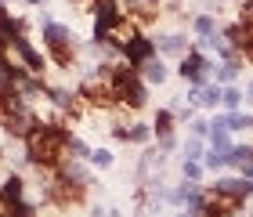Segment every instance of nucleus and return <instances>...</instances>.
Instances as JSON below:
<instances>
[{
	"mask_svg": "<svg viewBox=\"0 0 253 217\" xmlns=\"http://www.w3.org/2000/svg\"><path fill=\"white\" fill-rule=\"evenodd\" d=\"M90 163H94V167H112V152L98 148V152H90Z\"/></svg>",
	"mask_w": 253,
	"mask_h": 217,
	"instance_id": "dca6fc26",
	"label": "nucleus"
},
{
	"mask_svg": "<svg viewBox=\"0 0 253 217\" xmlns=\"http://www.w3.org/2000/svg\"><path fill=\"white\" fill-rule=\"evenodd\" d=\"M221 94H224V90L217 87V84H203V87H199V105H210V109H213L217 101H221Z\"/></svg>",
	"mask_w": 253,
	"mask_h": 217,
	"instance_id": "423d86ee",
	"label": "nucleus"
},
{
	"mask_svg": "<svg viewBox=\"0 0 253 217\" xmlns=\"http://www.w3.org/2000/svg\"><path fill=\"white\" fill-rule=\"evenodd\" d=\"M4 4H7V0H4Z\"/></svg>",
	"mask_w": 253,
	"mask_h": 217,
	"instance_id": "5701e85b",
	"label": "nucleus"
},
{
	"mask_svg": "<svg viewBox=\"0 0 253 217\" xmlns=\"http://www.w3.org/2000/svg\"><path fill=\"white\" fill-rule=\"evenodd\" d=\"M195 33H199V37H206V40H210L213 33H217V26H213V18H210V15H199V18H195Z\"/></svg>",
	"mask_w": 253,
	"mask_h": 217,
	"instance_id": "f8f14e48",
	"label": "nucleus"
},
{
	"mask_svg": "<svg viewBox=\"0 0 253 217\" xmlns=\"http://www.w3.org/2000/svg\"><path fill=\"white\" fill-rule=\"evenodd\" d=\"M235 73H239V62H224V65H217V87H221V84H232Z\"/></svg>",
	"mask_w": 253,
	"mask_h": 217,
	"instance_id": "1a4fd4ad",
	"label": "nucleus"
},
{
	"mask_svg": "<svg viewBox=\"0 0 253 217\" xmlns=\"http://www.w3.org/2000/svg\"><path fill=\"white\" fill-rule=\"evenodd\" d=\"M192 134H195V138H199V134H206V123H203V120H195V123H192Z\"/></svg>",
	"mask_w": 253,
	"mask_h": 217,
	"instance_id": "6ab92c4d",
	"label": "nucleus"
},
{
	"mask_svg": "<svg viewBox=\"0 0 253 217\" xmlns=\"http://www.w3.org/2000/svg\"><path fill=\"white\" fill-rule=\"evenodd\" d=\"M250 98H253V87H250Z\"/></svg>",
	"mask_w": 253,
	"mask_h": 217,
	"instance_id": "4be33fe9",
	"label": "nucleus"
},
{
	"mask_svg": "<svg viewBox=\"0 0 253 217\" xmlns=\"http://www.w3.org/2000/svg\"><path fill=\"white\" fill-rule=\"evenodd\" d=\"M206 167H210V170L228 167V152H221V148H210V152H206Z\"/></svg>",
	"mask_w": 253,
	"mask_h": 217,
	"instance_id": "ddd939ff",
	"label": "nucleus"
},
{
	"mask_svg": "<svg viewBox=\"0 0 253 217\" xmlns=\"http://www.w3.org/2000/svg\"><path fill=\"white\" fill-rule=\"evenodd\" d=\"M221 101L228 109H239V101H243V90L239 87H224V94H221Z\"/></svg>",
	"mask_w": 253,
	"mask_h": 217,
	"instance_id": "2eb2a0df",
	"label": "nucleus"
},
{
	"mask_svg": "<svg viewBox=\"0 0 253 217\" xmlns=\"http://www.w3.org/2000/svg\"><path fill=\"white\" fill-rule=\"evenodd\" d=\"M253 127V116H246V112H232L228 116V130H250Z\"/></svg>",
	"mask_w": 253,
	"mask_h": 217,
	"instance_id": "9b49d317",
	"label": "nucleus"
},
{
	"mask_svg": "<svg viewBox=\"0 0 253 217\" xmlns=\"http://www.w3.org/2000/svg\"><path fill=\"white\" fill-rule=\"evenodd\" d=\"M199 156H203V145H199V141H185V159L199 163Z\"/></svg>",
	"mask_w": 253,
	"mask_h": 217,
	"instance_id": "f3484780",
	"label": "nucleus"
},
{
	"mask_svg": "<svg viewBox=\"0 0 253 217\" xmlns=\"http://www.w3.org/2000/svg\"><path fill=\"white\" fill-rule=\"evenodd\" d=\"M29 4H43V0H29Z\"/></svg>",
	"mask_w": 253,
	"mask_h": 217,
	"instance_id": "412c9836",
	"label": "nucleus"
},
{
	"mask_svg": "<svg viewBox=\"0 0 253 217\" xmlns=\"http://www.w3.org/2000/svg\"><path fill=\"white\" fill-rule=\"evenodd\" d=\"M185 174H188V181H195V177L203 174V167H199V163H192V159H185Z\"/></svg>",
	"mask_w": 253,
	"mask_h": 217,
	"instance_id": "a211bd4d",
	"label": "nucleus"
},
{
	"mask_svg": "<svg viewBox=\"0 0 253 217\" xmlns=\"http://www.w3.org/2000/svg\"><path fill=\"white\" fill-rule=\"evenodd\" d=\"M43 40H47V47L54 54V62L58 65H69V58H73V29L58 26V22H51V26H43Z\"/></svg>",
	"mask_w": 253,
	"mask_h": 217,
	"instance_id": "f257e3e1",
	"label": "nucleus"
},
{
	"mask_svg": "<svg viewBox=\"0 0 253 217\" xmlns=\"http://www.w3.org/2000/svg\"><path fill=\"white\" fill-rule=\"evenodd\" d=\"M159 47H163L167 54H181V51H185V43H181V37H177V33H167V37L159 40Z\"/></svg>",
	"mask_w": 253,
	"mask_h": 217,
	"instance_id": "9d476101",
	"label": "nucleus"
},
{
	"mask_svg": "<svg viewBox=\"0 0 253 217\" xmlns=\"http://www.w3.org/2000/svg\"><path fill=\"white\" fill-rule=\"evenodd\" d=\"M206 69H210V65H206V58H203L199 51H192L188 58H181V76H188L195 87L206 84Z\"/></svg>",
	"mask_w": 253,
	"mask_h": 217,
	"instance_id": "f03ea898",
	"label": "nucleus"
},
{
	"mask_svg": "<svg viewBox=\"0 0 253 217\" xmlns=\"http://www.w3.org/2000/svg\"><path fill=\"white\" fill-rule=\"evenodd\" d=\"M0 196H4L7 203H18V199H22V177L11 174V177L4 181V188H0Z\"/></svg>",
	"mask_w": 253,
	"mask_h": 217,
	"instance_id": "0eeeda50",
	"label": "nucleus"
},
{
	"mask_svg": "<svg viewBox=\"0 0 253 217\" xmlns=\"http://www.w3.org/2000/svg\"><path fill=\"white\" fill-rule=\"evenodd\" d=\"M141 69H145V80H148V84H163V80H167V65L159 62V58H148Z\"/></svg>",
	"mask_w": 253,
	"mask_h": 217,
	"instance_id": "39448f33",
	"label": "nucleus"
},
{
	"mask_svg": "<svg viewBox=\"0 0 253 217\" xmlns=\"http://www.w3.org/2000/svg\"><path fill=\"white\" fill-rule=\"evenodd\" d=\"M152 47H156L152 40H145V37H134V40L123 47V54H126V62H130V65H145L148 58H152Z\"/></svg>",
	"mask_w": 253,
	"mask_h": 217,
	"instance_id": "20e7f679",
	"label": "nucleus"
},
{
	"mask_svg": "<svg viewBox=\"0 0 253 217\" xmlns=\"http://www.w3.org/2000/svg\"><path fill=\"white\" fill-rule=\"evenodd\" d=\"M177 217H199V214H195V210H181Z\"/></svg>",
	"mask_w": 253,
	"mask_h": 217,
	"instance_id": "aec40b11",
	"label": "nucleus"
},
{
	"mask_svg": "<svg viewBox=\"0 0 253 217\" xmlns=\"http://www.w3.org/2000/svg\"><path fill=\"white\" fill-rule=\"evenodd\" d=\"M170 130H174V112H159V116H156V134H159V141H163V138H174Z\"/></svg>",
	"mask_w": 253,
	"mask_h": 217,
	"instance_id": "6e6552de",
	"label": "nucleus"
},
{
	"mask_svg": "<svg viewBox=\"0 0 253 217\" xmlns=\"http://www.w3.org/2000/svg\"><path fill=\"white\" fill-rule=\"evenodd\" d=\"M11 47L18 51V58L26 62V69H29V73H40V69H43V54H40L37 47H33V43H29L26 37H15V40H11Z\"/></svg>",
	"mask_w": 253,
	"mask_h": 217,
	"instance_id": "7ed1b4c3",
	"label": "nucleus"
},
{
	"mask_svg": "<svg viewBox=\"0 0 253 217\" xmlns=\"http://www.w3.org/2000/svg\"><path fill=\"white\" fill-rule=\"evenodd\" d=\"M148 134H152V130H148L145 123H134V127L126 130V141H137V145H145V141H148Z\"/></svg>",
	"mask_w": 253,
	"mask_h": 217,
	"instance_id": "4468645a",
	"label": "nucleus"
}]
</instances>
